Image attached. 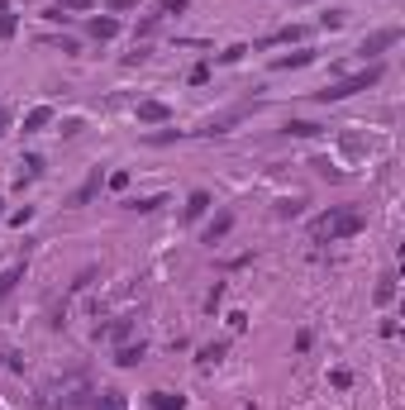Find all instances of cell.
<instances>
[{"label": "cell", "mask_w": 405, "mask_h": 410, "mask_svg": "<svg viewBox=\"0 0 405 410\" xmlns=\"http://www.w3.org/2000/svg\"><path fill=\"white\" fill-rule=\"evenodd\" d=\"M367 229V210L362 205H329L324 215L310 219V239L315 244H339V239H353Z\"/></svg>", "instance_id": "6da1fadb"}, {"label": "cell", "mask_w": 405, "mask_h": 410, "mask_svg": "<svg viewBox=\"0 0 405 410\" xmlns=\"http://www.w3.org/2000/svg\"><path fill=\"white\" fill-rule=\"evenodd\" d=\"M381 77H386V67H381V62H367L362 72H353V77H344V82L320 86V91H315V101H320V105H339V101H348V96H358V91H372Z\"/></svg>", "instance_id": "7a4b0ae2"}, {"label": "cell", "mask_w": 405, "mask_h": 410, "mask_svg": "<svg viewBox=\"0 0 405 410\" xmlns=\"http://www.w3.org/2000/svg\"><path fill=\"white\" fill-rule=\"evenodd\" d=\"M253 110H258V101H239V105H229V110H219V115H210V119H205V124H200L196 134H205V138L229 134V129H234V124H243V119H248Z\"/></svg>", "instance_id": "3957f363"}, {"label": "cell", "mask_w": 405, "mask_h": 410, "mask_svg": "<svg viewBox=\"0 0 405 410\" xmlns=\"http://www.w3.org/2000/svg\"><path fill=\"white\" fill-rule=\"evenodd\" d=\"M396 43H401V24H386V29H372V34L362 38V48H358V53L367 57V62H381V53H386V48H396Z\"/></svg>", "instance_id": "277c9868"}, {"label": "cell", "mask_w": 405, "mask_h": 410, "mask_svg": "<svg viewBox=\"0 0 405 410\" xmlns=\"http://www.w3.org/2000/svg\"><path fill=\"white\" fill-rule=\"evenodd\" d=\"M101 186H105V172H101V167H96V172H91V177H86V182H81L77 191H72V200H67V205H72V210H81V205H91V200H96V196H101Z\"/></svg>", "instance_id": "5b68a950"}, {"label": "cell", "mask_w": 405, "mask_h": 410, "mask_svg": "<svg viewBox=\"0 0 405 410\" xmlns=\"http://www.w3.org/2000/svg\"><path fill=\"white\" fill-rule=\"evenodd\" d=\"M138 124H172V105H162V101H138Z\"/></svg>", "instance_id": "8992f818"}, {"label": "cell", "mask_w": 405, "mask_h": 410, "mask_svg": "<svg viewBox=\"0 0 405 410\" xmlns=\"http://www.w3.org/2000/svg\"><path fill=\"white\" fill-rule=\"evenodd\" d=\"M229 229H234V210L224 205V210H215V215H210V224H205V244H219Z\"/></svg>", "instance_id": "52a82bcc"}, {"label": "cell", "mask_w": 405, "mask_h": 410, "mask_svg": "<svg viewBox=\"0 0 405 410\" xmlns=\"http://www.w3.org/2000/svg\"><path fill=\"white\" fill-rule=\"evenodd\" d=\"M315 62V48H296V53L272 57V72H291V67H310Z\"/></svg>", "instance_id": "ba28073f"}, {"label": "cell", "mask_w": 405, "mask_h": 410, "mask_svg": "<svg viewBox=\"0 0 405 410\" xmlns=\"http://www.w3.org/2000/svg\"><path fill=\"white\" fill-rule=\"evenodd\" d=\"M86 34L105 43V38H115V34H119V20H115V15H96V20H86Z\"/></svg>", "instance_id": "9c48e42d"}, {"label": "cell", "mask_w": 405, "mask_h": 410, "mask_svg": "<svg viewBox=\"0 0 405 410\" xmlns=\"http://www.w3.org/2000/svg\"><path fill=\"white\" fill-rule=\"evenodd\" d=\"M143 358H148V344H143V339H138V344H119V349H115V363H119V367H138Z\"/></svg>", "instance_id": "30bf717a"}, {"label": "cell", "mask_w": 405, "mask_h": 410, "mask_svg": "<svg viewBox=\"0 0 405 410\" xmlns=\"http://www.w3.org/2000/svg\"><path fill=\"white\" fill-rule=\"evenodd\" d=\"M48 124H53V105H34L24 115V134H43Z\"/></svg>", "instance_id": "8fae6325"}, {"label": "cell", "mask_w": 405, "mask_h": 410, "mask_svg": "<svg viewBox=\"0 0 405 410\" xmlns=\"http://www.w3.org/2000/svg\"><path fill=\"white\" fill-rule=\"evenodd\" d=\"M210 205H215V196L210 191H191L186 196V219H205L210 215Z\"/></svg>", "instance_id": "7c38bea8"}, {"label": "cell", "mask_w": 405, "mask_h": 410, "mask_svg": "<svg viewBox=\"0 0 405 410\" xmlns=\"http://www.w3.org/2000/svg\"><path fill=\"white\" fill-rule=\"evenodd\" d=\"M148 406L153 410H186V396H182V391H153Z\"/></svg>", "instance_id": "4fadbf2b"}, {"label": "cell", "mask_w": 405, "mask_h": 410, "mask_svg": "<svg viewBox=\"0 0 405 410\" xmlns=\"http://www.w3.org/2000/svg\"><path fill=\"white\" fill-rule=\"evenodd\" d=\"M20 281H24V258H20V263H10V268L0 272V296H10Z\"/></svg>", "instance_id": "5bb4252c"}, {"label": "cell", "mask_w": 405, "mask_h": 410, "mask_svg": "<svg viewBox=\"0 0 405 410\" xmlns=\"http://www.w3.org/2000/svg\"><path fill=\"white\" fill-rule=\"evenodd\" d=\"M286 134L291 138H315V134H324V124H315V119H286Z\"/></svg>", "instance_id": "9a60e30c"}, {"label": "cell", "mask_w": 405, "mask_h": 410, "mask_svg": "<svg viewBox=\"0 0 405 410\" xmlns=\"http://www.w3.org/2000/svg\"><path fill=\"white\" fill-rule=\"evenodd\" d=\"M96 410H129V401H124V391H115V386H105V391L96 396Z\"/></svg>", "instance_id": "2e32d148"}, {"label": "cell", "mask_w": 405, "mask_h": 410, "mask_svg": "<svg viewBox=\"0 0 405 410\" xmlns=\"http://www.w3.org/2000/svg\"><path fill=\"white\" fill-rule=\"evenodd\" d=\"M305 210V196H281L277 200V219H296Z\"/></svg>", "instance_id": "e0dca14e"}, {"label": "cell", "mask_w": 405, "mask_h": 410, "mask_svg": "<svg viewBox=\"0 0 405 410\" xmlns=\"http://www.w3.org/2000/svg\"><path fill=\"white\" fill-rule=\"evenodd\" d=\"M391 296H396V272H386V277H381V281H377V291H372V301H377V305H391Z\"/></svg>", "instance_id": "ac0fdd59"}, {"label": "cell", "mask_w": 405, "mask_h": 410, "mask_svg": "<svg viewBox=\"0 0 405 410\" xmlns=\"http://www.w3.org/2000/svg\"><path fill=\"white\" fill-rule=\"evenodd\" d=\"M229 353V339H215V344H200V363L210 367V363H219V358Z\"/></svg>", "instance_id": "d6986e66"}, {"label": "cell", "mask_w": 405, "mask_h": 410, "mask_svg": "<svg viewBox=\"0 0 405 410\" xmlns=\"http://www.w3.org/2000/svg\"><path fill=\"white\" fill-rule=\"evenodd\" d=\"M300 38H305V29H300V24H286L281 34H272V38H263V48H267V43H300Z\"/></svg>", "instance_id": "ffe728a7"}, {"label": "cell", "mask_w": 405, "mask_h": 410, "mask_svg": "<svg viewBox=\"0 0 405 410\" xmlns=\"http://www.w3.org/2000/svg\"><path fill=\"white\" fill-rule=\"evenodd\" d=\"M20 167H24V172H20V186H24V182H34V177H43V158H38V153H29Z\"/></svg>", "instance_id": "44dd1931"}, {"label": "cell", "mask_w": 405, "mask_h": 410, "mask_svg": "<svg viewBox=\"0 0 405 410\" xmlns=\"http://www.w3.org/2000/svg\"><path fill=\"white\" fill-rule=\"evenodd\" d=\"M177 138H182V129H153V134H143V143L162 148V143H177Z\"/></svg>", "instance_id": "7402d4cb"}, {"label": "cell", "mask_w": 405, "mask_h": 410, "mask_svg": "<svg viewBox=\"0 0 405 410\" xmlns=\"http://www.w3.org/2000/svg\"><path fill=\"white\" fill-rule=\"evenodd\" d=\"M62 15H81V10H96V0H57Z\"/></svg>", "instance_id": "603a6c76"}, {"label": "cell", "mask_w": 405, "mask_h": 410, "mask_svg": "<svg viewBox=\"0 0 405 410\" xmlns=\"http://www.w3.org/2000/svg\"><path fill=\"white\" fill-rule=\"evenodd\" d=\"M158 205H167L162 196H138V200H129V210H143V215H148V210H158Z\"/></svg>", "instance_id": "cb8c5ba5"}, {"label": "cell", "mask_w": 405, "mask_h": 410, "mask_svg": "<svg viewBox=\"0 0 405 410\" xmlns=\"http://www.w3.org/2000/svg\"><path fill=\"white\" fill-rule=\"evenodd\" d=\"M15 29H20V20H15L10 10H0V43H5V38H15Z\"/></svg>", "instance_id": "d4e9b609"}, {"label": "cell", "mask_w": 405, "mask_h": 410, "mask_svg": "<svg viewBox=\"0 0 405 410\" xmlns=\"http://www.w3.org/2000/svg\"><path fill=\"white\" fill-rule=\"evenodd\" d=\"M158 15L167 20V15H186V0H158Z\"/></svg>", "instance_id": "484cf974"}, {"label": "cell", "mask_w": 405, "mask_h": 410, "mask_svg": "<svg viewBox=\"0 0 405 410\" xmlns=\"http://www.w3.org/2000/svg\"><path fill=\"white\" fill-rule=\"evenodd\" d=\"M320 24L324 29H344L348 24V15H344V10H329V15H320Z\"/></svg>", "instance_id": "4316f807"}, {"label": "cell", "mask_w": 405, "mask_h": 410, "mask_svg": "<svg viewBox=\"0 0 405 410\" xmlns=\"http://www.w3.org/2000/svg\"><path fill=\"white\" fill-rule=\"evenodd\" d=\"M162 29V15H148V20H143V24H138V38H153V34H158Z\"/></svg>", "instance_id": "83f0119b"}, {"label": "cell", "mask_w": 405, "mask_h": 410, "mask_svg": "<svg viewBox=\"0 0 405 410\" xmlns=\"http://www.w3.org/2000/svg\"><path fill=\"white\" fill-rule=\"evenodd\" d=\"M219 301H224V281H215V291H210V296H205V310H210V315H215V310H219Z\"/></svg>", "instance_id": "f1b7e54d"}, {"label": "cell", "mask_w": 405, "mask_h": 410, "mask_svg": "<svg viewBox=\"0 0 405 410\" xmlns=\"http://www.w3.org/2000/svg\"><path fill=\"white\" fill-rule=\"evenodd\" d=\"M96 5H105V10H115V15H119V10H138V0H96Z\"/></svg>", "instance_id": "f546056e"}, {"label": "cell", "mask_w": 405, "mask_h": 410, "mask_svg": "<svg viewBox=\"0 0 405 410\" xmlns=\"http://www.w3.org/2000/svg\"><path fill=\"white\" fill-rule=\"evenodd\" d=\"M105 186H115V191H124V186H129V172H110V177H105Z\"/></svg>", "instance_id": "4dcf8cb0"}, {"label": "cell", "mask_w": 405, "mask_h": 410, "mask_svg": "<svg viewBox=\"0 0 405 410\" xmlns=\"http://www.w3.org/2000/svg\"><path fill=\"white\" fill-rule=\"evenodd\" d=\"M129 334H134V325H129V320H119V325L110 329V339H119V344H124V339H129Z\"/></svg>", "instance_id": "1f68e13d"}, {"label": "cell", "mask_w": 405, "mask_h": 410, "mask_svg": "<svg viewBox=\"0 0 405 410\" xmlns=\"http://www.w3.org/2000/svg\"><path fill=\"white\" fill-rule=\"evenodd\" d=\"M329 382H334V386H339V391H344V386L353 382V372H348V367H334V377H329Z\"/></svg>", "instance_id": "d6a6232c"}, {"label": "cell", "mask_w": 405, "mask_h": 410, "mask_svg": "<svg viewBox=\"0 0 405 410\" xmlns=\"http://www.w3.org/2000/svg\"><path fill=\"white\" fill-rule=\"evenodd\" d=\"M243 53H248V48H243V43H234V48H224V53H219V62H239Z\"/></svg>", "instance_id": "836d02e7"}, {"label": "cell", "mask_w": 405, "mask_h": 410, "mask_svg": "<svg viewBox=\"0 0 405 410\" xmlns=\"http://www.w3.org/2000/svg\"><path fill=\"white\" fill-rule=\"evenodd\" d=\"M29 219H34V210H29V205H24V210H15V215H10V224H15V229H24Z\"/></svg>", "instance_id": "e575fe53"}, {"label": "cell", "mask_w": 405, "mask_h": 410, "mask_svg": "<svg viewBox=\"0 0 405 410\" xmlns=\"http://www.w3.org/2000/svg\"><path fill=\"white\" fill-rule=\"evenodd\" d=\"M5 119H10V115H5V105H0V134H5Z\"/></svg>", "instance_id": "d590c367"}, {"label": "cell", "mask_w": 405, "mask_h": 410, "mask_svg": "<svg viewBox=\"0 0 405 410\" xmlns=\"http://www.w3.org/2000/svg\"><path fill=\"white\" fill-rule=\"evenodd\" d=\"M0 10H10V0H0Z\"/></svg>", "instance_id": "8d00e7d4"}, {"label": "cell", "mask_w": 405, "mask_h": 410, "mask_svg": "<svg viewBox=\"0 0 405 410\" xmlns=\"http://www.w3.org/2000/svg\"><path fill=\"white\" fill-rule=\"evenodd\" d=\"M0 215H5V200H0Z\"/></svg>", "instance_id": "74e56055"}]
</instances>
